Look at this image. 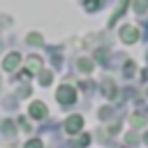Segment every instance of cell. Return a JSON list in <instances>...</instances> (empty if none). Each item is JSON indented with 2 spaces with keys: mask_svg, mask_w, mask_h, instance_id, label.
<instances>
[{
  "mask_svg": "<svg viewBox=\"0 0 148 148\" xmlns=\"http://www.w3.org/2000/svg\"><path fill=\"white\" fill-rule=\"evenodd\" d=\"M51 81V76H49V72H44V76H42V83H49Z\"/></svg>",
  "mask_w": 148,
  "mask_h": 148,
  "instance_id": "7c38bea8",
  "label": "cell"
},
{
  "mask_svg": "<svg viewBox=\"0 0 148 148\" xmlns=\"http://www.w3.org/2000/svg\"><path fill=\"white\" fill-rule=\"evenodd\" d=\"M134 9H136V12H143V9H146V2H143V0H136V2H134Z\"/></svg>",
  "mask_w": 148,
  "mask_h": 148,
  "instance_id": "9c48e42d",
  "label": "cell"
},
{
  "mask_svg": "<svg viewBox=\"0 0 148 148\" xmlns=\"http://www.w3.org/2000/svg\"><path fill=\"white\" fill-rule=\"evenodd\" d=\"M104 90H106L104 95H111V97L116 95V86H113V83H109V81H104Z\"/></svg>",
  "mask_w": 148,
  "mask_h": 148,
  "instance_id": "8992f818",
  "label": "cell"
},
{
  "mask_svg": "<svg viewBox=\"0 0 148 148\" xmlns=\"http://www.w3.org/2000/svg\"><path fill=\"white\" fill-rule=\"evenodd\" d=\"M65 127H67V132H79V127H81V118L79 116H72V118H67V123H65Z\"/></svg>",
  "mask_w": 148,
  "mask_h": 148,
  "instance_id": "3957f363",
  "label": "cell"
},
{
  "mask_svg": "<svg viewBox=\"0 0 148 148\" xmlns=\"http://www.w3.org/2000/svg\"><path fill=\"white\" fill-rule=\"evenodd\" d=\"M42 67V60L39 58H30V69H39Z\"/></svg>",
  "mask_w": 148,
  "mask_h": 148,
  "instance_id": "ba28073f",
  "label": "cell"
},
{
  "mask_svg": "<svg viewBox=\"0 0 148 148\" xmlns=\"http://www.w3.org/2000/svg\"><path fill=\"white\" fill-rule=\"evenodd\" d=\"M30 113H32V118H44V116H46V109H44L42 102H35V104L30 106Z\"/></svg>",
  "mask_w": 148,
  "mask_h": 148,
  "instance_id": "277c9868",
  "label": "cell"
},
{
  "mask_svg": "<svg viewBox=\"0 0 148 148\" xmlns=\"http://www.w3.org/2000/svg\"><path fill=\"white\" fill-rule=\"evenodd\" d=\"M97 7H99L97 0H86V9H88V12H92V9H97Z\"/></svg>",
  "mask_w": 148,
  "mask_h": 148,
  "instance_id": "52a82bcc",
  "label": "cell"
},
{
  "mask_svg": "<svg viewBox=\"0 0 148 148\" xmlns=\"http://www.w3.org/2000/svg\"><path fill=\"white\" fill-rule=\"evenodd\" d=\"M18 65V53H9V58L5 60V69H14Z\"/></svg>",
  "mask_w": 148,
  "mask_h": 148,
  "instance_id": "5b68a950",
  "label": "cell"
},
{
  "mask_svg": "<svg viewBox=\"0 0 148 148\" xmlns=\"http://www.w3.org/2000/svg\"><path fill=\"white\" fill-rule=\"evenodd\" d=\"M58 99H60L62 104H69V102H74V90H72L69 86H62V88L58 90Z\"/></svg>",
  "mask_w": 148,
  "mask_h": 148,
  "instance_id": "6da1fadb",
  "label": "cell"
},
{
  "mask_svg": "<svg viewBox=\"0 0 148 148\" xmlns=\"http://www.w3.org/2000/svg\"><path fill=\"white\" fill-rule=\"evenodd\" d=\"M136 28L134 25H125L123 30H120V37H123V42H136Z\"/></svg>",
  "mask_w": 148,
  "mask_h": 148,
  "instance_id": "7a4b0ae2",
  "label": "cell"
},
{
  "mask_svg": "<svg viewBox=\"0 0 148 148\" xmlns=\"http://www.w3.org/2000/svg\"><path fill=\"white\" fill-rule=\"evenodd\" d=\"M28 42H30V44H35V42L39 44V42H42V37H39V35H30V39H28Z\"/></svg>",
  "mask_w": 148,
  "mask_h": 148,
  "instance_id": "30bf717a",
  "label": "cell"
},
{
  "mask_svg": "<svg viewBox=\"0 0 148 148\" xmlns=\"http://www.w3.org/2000/svg\"><path fill=\"white\" fill-rule=\"evenodd\" d=\"M25 148H42V143H39V141H28Z\"/></svg>",
  "mask_w": 148,
  "mask_h": 148,
  "instance_id": "8fae6325",
  "label": "cell"
}]
</instances>
